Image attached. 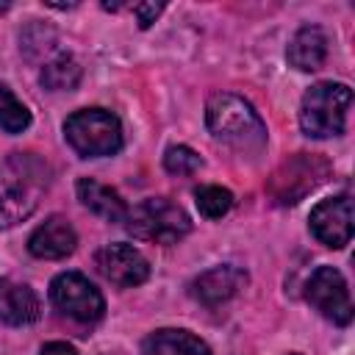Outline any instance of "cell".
Segmentation results:
<instances>
[{
	"mask_svg": "<svg viewBox=\"0 0 355 355\" xmlns=\"http://www.w3.org/2000/svg\"><path fill=\"white\" fill-rule=\"evenodd\" d=\"M205 125L216 141H225L241 153H258L266 144V125L258 111L239 94L219 92L205 103Z\"/></svg>",
	"mask_w": 355,
	"mask_h": 355,
	"instance_id": "obj_2",
	"label": "cell"
},
{
	"mask_svg": "<svg viewBox=\"0 0 355 355\" xmlns=\"http://www.w3.org/2000/svg\"><path fill=\"white\" fill-rule=\"evenodd\" d=\"M327 175H330V164H327L324 158L300 153V155H294L291 161H286V164L272 175L269 191H272V197H275L280 205H294V202H300L308 191H313Z\"/></svg>",
	"mask_w": 355,
	"mask_h": 355,
	"instance_id": "obj_7",
	"label": "cell"
},
{
	"mask_svg": "<svg viewBox=\"0 0 355 355\" xmlns=\"http://www.w3.org/2000/svg\"><path fill=\"white\" fill-rule=\"evenodd\" d=\"M311 233L333 250H341L352 239V200L349 194L327 197L313 205L311 211Z\"/></svg>",
	"mask_w": 355,
	"mask_h": 355,
	"instance_id": "obj_10",
	"label": "cell"
},
{
	"mask_svg": "<svg viewBox=\"0 0 355 355\" xmlns=\"http://www.w3.org/2000/svg\"><path fill=\"white\" fill-rule=\"evenodd\" d=\"M327 58V36L319 25H305L294 33V39L288 42V64L302 69V72H313L324 64Z\"/></svg>",
	"mask_w": 355,
	"mask_h": 355,
	"instance_id": "obj_15",
	"label": "cell"
},
{
	"mask_svg": "<svg viewBox=\"0 0 355 355\" xmlns=\"http://www.w3.org/2000/svg\"><path fill=\"white\" fill-rule=\"evenodd\" d=\"M39 313H42V302L28 283H17L8 277L0 280V322L11 327H25L33 324Z\"/></svg>",
	"mask_w": 355,
	"mask_h": 355,
	"instance_id": "obj_13",
	"label": "cell"
},
{
	"mask_svg": "<svg viewBox=\"0 0 355 355\" xmlns=\"http://www.w3.org/2000/svg\"><path fill=\"white\" fill-rule=\"evenodd\" d=\"M75 191H78V200L92 214H97L100 219H105V222H125L128 205L119 197V191H114L111 186H105V183H100L94 178H80Z\"/></svg>",
	"mask_w": 355,
	"mask_h": 355,
	"instance_id": "obj_14",
	"label": "cell"
},
{
	"mask_svg": "<svg viewBox=\"0 0 355 355\" xmlns=\"http://www.w3.org/2000/svg\"><path fill=\"white\" fill-rule=\"evenodd\" d=\"M288 355H297V352H288Z\"/></svg>",
	"mask_w": 355,
	"mask_h": 355,
	"instance_id": "obj_23",
	"label": "cell"
},
{
	"mask_svg": "<svg viewBox=\"0 0 355 355\" xmlns=\"http://www.w3.org/2000/svg\"><path fill=\"white\" fill-rule=\"evenodd\" d=\"M39 78H42V86L50 92H72L80 83V64L69 53H61L42 67Z\"/></svg>",
	"mask_w": 355,
	"mask_h": 355,
	"instance_id": "obj_17",
	"label": "cell"
},
{
	"mask_svg": "<svg viewBox=\"0 0 355 355\" xmlns=\"http://www.w3.org/2000/svg\"><path fill=\"white\" fill-rule=\"evenodd\" d=\"M39 355H78V352H75V347L67 344V341H50V344L42 347Z\"/></svg>",
	"mask_w": 355,
	"mask_h": 355,
	"instance_id": "obj_22",
	"label": "cell"
},
{
	"mask_svg": "<svg viewBox=\"0 0 355 355\" xmlns=\"http://www.w3.org/2000/svg\"><path fill=\"white\" fill-rule=\"evenodd\" d=\"M78 233L64 216H47L28 239V250L42 261H61L75 252Z\"/></svg>",
	"mask_w": 355,
	"mask_h": 355,
	"instance_id": "obj_11",
	"label": "cell"
},
{
	"mask_svg": "<svg viewBox=\"0 0 355 355\" xmlns=\"http://www.w3.org/2000/svg\"><path fill=\"white\" fill-rule=\"evenodd\" d=\"M64 139L83 158L114 155L122 147V125L105 108H80L64 122Z\"/></svg>",
	"mask_w": 355,
	"mask_h": 355,
	"instance_id": "obj_4",
	"label": "cell"
},
{
	"mask_svg": "<svg viewBox=\"0 0 355 355\" xmlns=\"http://www.w3.org/2000/svg\"><path fill=\"white\" fill-rule=\"evenodd\" d=\"M141 355H211V349L200 336L189 330L164 327L144 338Z\"/></svg>",
	"mask_w": 355,
	"mask_h": 355,
	"instance_id": "obj_16",
	"label": "cell"
},
{
	"mask_svg": "<svg viewBox=\"0 0 355 355\" xmlns=\"http://www.w3.org/2000/svg\"><path fill=\"white\" fill-rule=\"evenodd\" d=\"M128 230L141 239V241H155V244H178L189 230H191V222H189V214L166 200V197H147L141 200L139 205L128 208Z\"/></svg>",
	"mask_w": 355,
	"mask_h": 355,
	"instance_id": "obj_5",
	"label": "cell"
},
{
	"mask_svg": "<svg viewBox=\"0 0 355 355\" xmlns=\"http://www.w3.org/2000/svg\"><path fill=\"white\" fill-rule=\"evenodd\" d=\"M244 283H247L244 269H239L233 263H222V266H214V269L202 272L200 277H194L191 294L202 305H222L230 297H236L239 288H244Z\"/></svg>",
	"mask_w": 355,
	"mask_h": 355,
	"instance_id": "obj_12",
	"label": "cell"
},
{
	"mask_svg": "<svg viewBox=\"0 0 355 355\" xmlns=\"http://www.w3.org/2000/svg\"><path fill=\"white\" fill-rule=\"evenodd\" d=\"M305 300L333 324L352 322V300L344 275L336 266H319L305 283Z\"/></svg>",
	"mask_w": 355,
	"mask_h": 355,
	"instance_id": "obj_8",
	"label": "cell"
},
{
	"mask_svg": "<svg viewBox=\"0 0 355 355\" xmlns=\"http://www.w3.org/2000/svg\"><path fill=\"white\" fill-rule=\"evenodd\" d=\"M94 266H97V272H100L108 283H114V286H119V288L141 286V283L150 277V263H147V258H144L136 247L119 244V241L100 247L97 255H94Z\"/></svg>",
	"mask_w": 355,
	"mask_h": 355,
	"instance_id": "obj_9",
	"label": "cell"
},
{
	"mask_svg": "<svg viewBox=\"0 0 355 355\" xmlns=\"http://www.w3.org/2000/svg\"><path fill=\"white\" fill-rule=\"evenodd\" d=\"M50 302L61 316L78 324H94L105 313V300L100 288L80 272L55 275L50 283Z\"/></svg>",
	"mask_w": 355,
	"mask_h": 355,
	"instance_id": "obj_6",
	"label": "cell"
},
{
	"mask_svg": "<svg viewBox=\"0 0 355 355\" xmlns=\"http://www.w3.org/2000/svg\"><path fill=\"white\" fill-rule=\"evenodd\" d=\"M31 125V111L14 97L8 86L0 83V128L8 133H22Z\"/></svg>",
	"mask_w": 355,
	"mask_h": 355,
	"instance_id": "obj_18",
	"label": "cell"
},
{
	"mask_svg": "<svg viewBox=\"0 0 355 355\" xmlns=\"http://www.w3.org/2000/svg\"><path fill=\"white\" fill-rule=\"evenodd\" d=\"M200 166H202L200 155H197L191 147H186V144H175V147H169V150L164 153V169H166L169 175L189 178V175H194Z\"/></svg>",
	"mask_w": 355,
	"mask_h": 355,
	"instance_id": "obj_20",
	"label": "cell"
},
{
	"mask_svg": "<svg viewBox=\"0 0 355 355\" xmlns=\"http://www.w3.org/2000/svg\"><path fill=\"white\" fill-rule=\"evenodd\" d=\"M50 186V169L33 153H14L0 164V227L28 219Z\"/></svg>",
	"mask_w": 355,
	"mask_h": 355,
	"instance_id": "obj_1",
	"label": "cell"
},
{
	"mask_svg": "<svg viewBox=\"0 0 355 355\" xmlns=\"http://www.w3.org/2000/svg\"><path fill=\"white\" fill-rule=\"evenodd\" d=\"M161 11H164V3H139V6H133V14H136L141 28H150Z\"/></svg>",
	"mask_w": 355,
	"mask_h": 355,
	"instance_id": "obj_21",
	"label": "cell"
},
{
	"mask_svg": "<svg viewBox=\"0 0 355 355\" xmlns=\"http://www.w3.org/2000/svg\"><path fill=\"white\" fill-rule=\"evenodd\" d=\"M349 105H352V92L347 83H333V80L313 83L302 94V105H300L302 133L311 139L341 136L347 128Z\"/></svg>",
	"mask_w": 355,
	"mask_h": 355,
	"instance_id": "obj_3",
	"label": "cell"
},
{
	"mask_svg": "<svg viewBox=\"0 0 355 355\" xmlns=\"http://www.w3.org/2000/svg\"><path fill=\"white\" fill-rule=\"evenodd\" d=\"M194 202H197L202 216L219 219L233 208V194L227 189H222V186H202V189L194 191Z\"/></svg>",
	"mask_w": 355,
	"mask_h": 355,
	"instance_id": "obj_19",
	"label": "cell"
}]
</instances>
